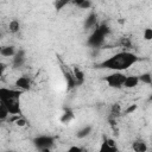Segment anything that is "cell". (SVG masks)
I'll list each match as a JSON object with an SVG mask.
<instances>
[{
	"label": "cell",
	"mask_w": 152,
	"mask_h": 152,
	"mask_svg": "<svg viewBox=\"0 0 152 152\" xmlns=\"http://www.w3.org/2000/svg\"><path fill=\"white\" fill-rule=\"evenodd\" d=\"M138 56L129 51H121L118 52L107 59L95 64V68L97 69H107L112 71H119L122 72L127 69H129L132 65H134L138 62Z\"/></svg>",
	"instance_id": "cell-1"
},
{
	"label": "cell",
	"mask_w": 152,
	"mask_h": 152,
	"mask_svg": "<svg viewBox=\"0 0 152 152\" xmlns=\"http://www.w3.org/2000/svg\"><path fill=\"white\" fill-rule=\"evenodd\" d=\"M110 32V28L107 24H100L99 26H96V28L94 30V32L89 36L88 40H87V44L88 46L93 48V49H97V48H101L104 43V38L109 34Z\"/></svg>",
	"instance_id": "cell-2"
},
{
	"label": "cell",
	"mask_w": 152,
	"mask_h": 152,
	"mask_svg": "<svg viewBox=\"0 0 152 152\" xmlns=\"http://www.w3.org/2000/svg\"><path fill=\"white\" fill-rule=\"evenodd\" d=\"M126 77H127V75L119 72V71H114V72L107 75L106 77H103V80L108 84V87L114 88V89H121L124 87Z\"/></svg>",
	"instance_id": "cell-3"
},
{
	"label": "cell",
	"mask_w": 152,
	"mask_h": 152,
	"mask_svg": "<svg viewBox=\"0 0 152 152\" xmlns=\"http://www.w3.org/2000/svg\"><path fill=\"white\" fill-rule=\"evenodd\" d=\"M33 145L36 148H38L39 151H45V150H50L53 144H55V137L52 135H38L32 140Z\"/></svg>",
	"instance_id": "cell-4"
},
{
	"label": "cell",
	"mask_w": 152,
	"mask_h": 152,
	"mask_svg": "<svg viewBox=\"0 0 152 152\" xmlns=\"http://www.w3.org/2000/svg\"><path fill=\"white\" fill-rule=\"evenodd\" d=\"M0 103H2L10 112L11 115H21L20 109V102L19 99H8V100H0Z\"/></svg>",
	"instance_id": "cell-5"
},
{
	"label": "cell",
	"mask_w": 152,
	"mask_h": 152,
	"mask_svg": "<svg viewBox=\"0 0 152 152\" xmlns=\"http://www.w3.org/2000/svg\"><path fill=\"white\" fill-rule=\"evenodd\" d=\"M23 94L19 89H10V88H0V100H8V99H20Z\"/></svg>",
	"instance_id": "cell-6"
},
{
	"label": "cell",
	"mask_w": 152,
	"mask_h": 152,
	"mask_svg": "<svg viewBox=\"0 0 152 152\" xmlns=\"http://www.w3.org/2000/svg\"><path fill=\"white\" fill-rule=\"evenodd\" d=\"M31 84H32L31 78L27 77V76H20V77H18V78L15 80V82H14V86H15L19 90H21V91L28 90V89L31 88Z\"/></svg>",
	"instance_id": "cell-7"
},
{
	"label": "cell",
	"mask_w": 152,
	"mask_h": 152,
	"mask_svg": "<svg viewBox=\"0 0 152 152\" xmlns=\"http://www.w3.org/2000/svg\"><path fill=\"white\" fill-rule=\"evenodd\" d=\"M25 61H26L25 51H24V50H19V51H17L15 56L13 57V65H14L15 68H20V66L24 65Z\"/></svg>",
	"instance_id": "cell-8"
},
{
	"label": "cell",
	"mask_w": 152,
	"mask_h": 152,
	"mask_svg": "<svg viewBox=\"0 0 152 152\" xmlns=\"http://www.w3.org/2000/svg\"><path fill=\"white\" fill-rule=\"evenodd\" d=\"M62 70H63V75H64V78H65V81H66V86H68V89L70 90V89L75 88V87L77 86V83H76V78H75L74 74H72V72H70V71H65L64 69H62Z\"/></svg>",
	"instance_id": "cell-9"
},
{
	"label": "cell",
	"mask_w": 152,
	"mask_h": 152,
	"mask_svg": "<svg viewBox=\"0 0 152 152\" xmlns=\"http://www.w3.org/2000/svg\"><path fill=\"white\" fill-rule=\"evenodd\" d=\"M147 144L141 139H137L132 142V150L134 152H147Z\"/></svg>",
	"instance_id": "cell-10"
},
{
	"label": "cell",
	"mask_w": 152,
	"mask_h": 152,
	"mask_svg": "<svg viewBox=\"0 0 152 152\" xmlns=\"http://www.w3.org/2000/svg\"><path fill=\"white\" fill-rule=\"evenodd\" d=\"M139 76H134V75H129L126 77L125 83H124V88L131 89V88H135L139 84Z\"/></svg>",
	"instance_id": "cell-11"
},
{
	"label": "cell",
	"mask_w": 152,
	"mask_h": 152,
	"mask_svg": "<svg viewBox=\"0 0 152 152\" xmlns=\"http://www.w3.org/2000/svg\"><path fill=\"white\" fill-rule=\"evenodd\" d=\"M99 152H119V148H118V146L110 145V144L108 142L107 138H104L103 141H102L101 145H100Z\"/></svg>",
	"instance_id": "cell-12"
},
{
	"label": "cell",
	"mask_w": 152,
	"mask_h": 152,
	"mask_svg": "<svg viewBox=\"0 0 152 152\" xmlns=\"http://www.w3.org/2000/svg\"><path fill=\"white\" fill-rule=\"evenodd\" d=\"M17 53V50L13 45H7V46H2L0 49V55L4 57H14Z\"/></svg>",
	"instance_id": "cell-13"
},
{
	"label": "cell",
	"mask_w": 152,
	"mask_h": 152,
	"mask_svg": "<svg viewBox=\"0 0 152 152\" xmlns=\"http://www.w3.org/2000/svg\"><path fill=\"white\" fill-rule=\"evenodd\" d=\"M96 21H97V15H96L94 12L89 13V15L87 17V19H86V21H84V27H86V30H89V28L94 27V26L96 25Z\"/></svg>",
	"instance_id": "cell-14"
},
{
	"label": "cell",
	"mask_w": 152,
	"mask_h": 152,
	"mask_svg": "<svg viewBox=\"0 0 152 152\" xmlns=\"http://www.w3.org/2000/svg\"><path fill=\"white\" fill-rule=\"evenodd\" d=\"M72 74H74V76H75V78H76V83H77V86H81V84L84 83V80H86V77H84V72H83L78 66H75V68H74Z\"/></svg>",
	"instance_id": "cell-15"
},
{
	"label": "cell",
	"mask_w": 152,
	"mask_h": 152,
	"mask_svg": "<svg viewBox=\"0 0 152 152\" xmlns=\"http://www.w3.org/2000/svg\"><path fill=\"white\" fill-rule=\"evenodd\" d=\"M91 132H93V127L89 126V125H87V126H84V127H82L81 129L77 131L76 137H77L78 139H83V138H87L88 135H90Z\"/></svg>",
	"instance_id": "cell-16"
},
{
	"label": "cell",
	"mask_w": 152,
	"mask_h": 152,
	"mask_svg": "<svg viewBox=\"0 0 152 152\" xmlns=\"http://www.w3.org/2000/svg\"><path fill=\"white\" fill-rule=\"evenodd\" d=\"M109 114H110V118H114V119L120 116L122 114V109H121L120 103H113L112 107H110V113Z\"/></svg>",
	"instance_id": "cell-17"
},
{
	"label": "cell",
	"mask_w": 152,
	"mask_h": 152,
	"mask_svg": "<svg viewBox=\"0 0 152 152\" xmlns=\"http://www.w3.org/2000/svg\"><path fill=\"white\" fill-rule=\"evenodd\" d=\"M8 30L11 33H18L20 31V21L18 19H13L8 24Z\"/></svg>",
	"instance_id": "cell-18"
},
{
	"label": "cell",
	"mask_w": 152,
	"mask_h": 152,
	"mask_svg": "<svg viewBox=\"0 0 152 152\" xmlns=\"http://www.w3.org/2000/svg\"><path fill=\"white\" fill-rule=\"evenodd\" d=\"M74 113H72V110H70V109H66L63 114H62V116H61V122L62 124H69L72 119H74Z\"/></svg>",
	"instance_id": "cell-19"
},
{
	"label": "cell",
	"mask_w": 152,
	"mask_h": 152,
	"mask_svg": "<svg viewBox=\"0 0 152 152\" xmlns=\"http://www.w3.org/2000/svg\"><path fill=\"white\" fill-rule=\"evenodd\" d=\"M72 4L80 7L81 10H88L91 7V1L89 0H76V1H72Z\"/></svg>",
	"instance_id": "cell-20"
},
{
	"label": "cell",
	"mask_w": 152,
	"mask_h": 152,
	"mask_svg": "<svg viewBox=\"0 0 152 152\" xmlns=\"http://www.w3.org/2000/svg\"><path fill=\"white\" fill-rule=\"evenodd\" d=\"M139 81L141 83H144V84L151 86V83H152V74L151 72H144V74H141L139 76Z\"/></svg>",
	"instance_id": "cell-21"
},
{
	"label": "cell",
	"mask_w": 152,
	"mask_h": 152,
	"mask_svg": "<svg viewBox=\"0 0 152 152\" xmlns=\"http://www.w3.org/2000/svg\"><path fill=\"white\" fill-rule=\"evenodd\" d=\"M8 115H10L8 109H7V108H6V107H5L2 103H0V121L6 120Z\"/></svg>",
	"instance_id": "cell-22"
},
{
	"label": "cell",
	"mask_w": 152,
	"mask_h": 152,
	"mask_svg": "<svg viewBox=\"0 0 152 152\" xmlns=\"http://www.w3.org/2000/svg\"><path fill=\"white\" fill-rule=\"evenodd\" d=\"M68 4H69L68 0H57V1L55 2V8H56L57 11H61V10H63V7H65Z\"/></svg>",
	"instance_id": "cell-23"
},
{
	"label": "cell",
	"mask_w": 152,
	"mask_h": 152,
	"mask_svg": "<svg viewBox=\"0 0 152 152\" xmlns=\"http://www.w3.org/2000/svg\"><path fill=\"white\" fill-rule=\"evenodd\" d=\"M119 45L122 46V48H132V43H131V39L129 38H120V42H119Z\"/></svg>",
	"instance_id": "cell-24"
},
{
	"label": "cell",
	"mask_w": 152,
	"mask_h": 152,
	"mask_svg": "<svg viewBox=\"0 0 152 152\" xmlns=\"http://www.w3.org/2000/svg\"><path fill=\"white\" fill-rule=\"evenodd\" d=\"M142 37L145 40H152V28L151 27L145 28L142 32Z\"/></svg>",
	"instance_id": "cell-25"
},
{
	"label": "cell",
	"mask_w": 152,
	"mask_h": 152,
	"mask_svg": "<svg viewBox=\"0 0 152 152\" xmlns=\"http://www.w3.org/2000/svg\"><path fill=\"white\" fill-rule=\"evenodd\" d=\"M137 108H138V106L137 104H131L129 107H127L126 109H125V112H124V114H132L133 112H135L137 110Z\"/></svg>",
	"instance_id": "cell-26"
},
{
	"label": "cell",
	"mask_w": 152,
	"mask_h": 152,
	"mask_svg": "<svg viewBox=\"0 0 152 152\" xmlns=\"http://www.w3.org/2000/svg\"><path fill=\"white\" fill-rule=\"evenodd\" d=\"M66 152H87V151H84V150H83L82 147H80V146L74 145V146H70Z\"/></svg>",
	"instance_id": "cell-27"
},
{
	"label": "cell",
	"mask_w": 152,
	"mask_h": 152,
	"mask_svg": "<svg viewBox=\"0 0 152 152\" xmlns=\"http://www.w3.org/2000/svg\"><path fill=\"white\" fill-rule=\"evenodd\" d=\"M14 124H15L17 126H19V127H24V126L26 125V120H25L23 116H19V118H18V120H17Z\"/></svg>",
	"instance_id": "cell-28"
},
{
	"label": "cell",
	"mask_w": 152,
	"mask_h": 152,
	"mask_svg": "<svg viewBox=\"0 0 152 152\" xmlns=\"http://www.w3.org/2000/svg\"><path fill=\"white\" fill-rule=\"evenodd\" d=\"M150 100H152V96H151V97H150Z\"/></svg>",
	"instance_id": "cell-29"
},
{
	"label": "cell",
	"mask_w": 152,
	"mask_h": 152,
	"mask_svg": "<svg viewBox=\"0 0 152 152\" xmlns=\"http://www.w3.org/2000/svg\"><path fill=\"white\" fill-rule=\"evenodd\" d=\"M151 87H152V83H151Z\"/></svg>",
	"instance_id": "cell-30"
},
{
	"label": "cell",
	"mask_w": 152,
	"mask_h": 152,
	"mask_svg": "<svg viewBox=\"0 0 152 152\" xmlns=\"http://www.w3.org/2000/svg\"><path fill=\"white\" fill-rule=\"evenodd\" d=\"M151 43H152V40H151Z\"/></svg>",
	"instance_id": "cell-31"
},
{
	"label": "cell",
	"mask_w": 152,
	"mask_h": 152,
	"mask_svg": "<svg viewBox=\"0 0 152 152\" xmlns=\"http://www.w3.org/2000/svg\"><path fill=\"white\" fill-rule=\"evenodd\" d=\"M8 152H11V151H8Z\"/></svg>",
	"instance_id": "cell-32"
}]
</instances>
